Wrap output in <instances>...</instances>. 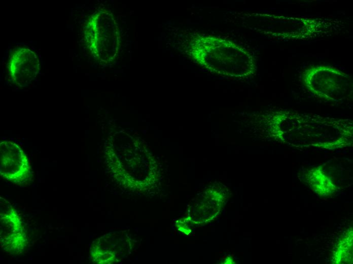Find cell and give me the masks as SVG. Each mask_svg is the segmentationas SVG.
Instances as JSON below:
<instances>
[{
  "label": "cell",
  "mask_w": 353,
  "mask_h": 264,
  "mask_svg": "<svg viewBox=\"0 0 353 264\" xmlns=\"http://www.w3.org/2000/svg\"><path fill=\"white\" fill-rule=\"evenodd\" d=\"M306 178L310 187L320 196L330 195L336 190L335 184L323 173L321 167L310 170Z\"/></svg>",
  "instance_id": "5b68a950"
},
{
  "label": "cell",
  "mask_w": 353,
  "mask_h": 264,
  "mask_svg": "<svg viewBox=\"0 0 353 264\" xmlns=\"http://www.w3.org/2000/svg\"><path fill=\"white\" fill-rule=\"evenodd\" d=\"M40 71L37 54L26 47H18L10 56L8 71L11 81L20 87L28 85Z\"/></svg>",
  "instance_id": "277c9868"
},
{
  "label": "cell",
  "mask_w": 353,
  "mask_h": 264,
  "mask_svg": "<svg viewBox=\"0 0 353 264\" xmlns=\"http://www.w3.org/2000/svg\"><path fill=\"white\" fill-rule=\"evenodd\" d=\"M316 71L324 79H323L313 70H307L308 73L316 77L306 73L304 75L305 81L322 82L323 83H310L305 84L307 88L318 96L330 100L339 99L343 95V86L347 83V75L334 68L320 67L315 68Z\"/></svg>",
  "instance_id": "3957f363"
},
{
  "label": "cell",
  "mask_w": 353,
  "mask_h": 264,
  "mask_svg": "<svg viewBox=\"0 0 353 264\" xmlns=\"http://www.w3.org/2000/svg\"><path fill=\"white\" fill-rule=\"evenodd\" d=\"M0 243L2 249L12 254L22 253L28 239L22 220L11 204L0 197Z\"/></svg>",
  "instance_id": "7a4b0ae2"
},
{
  "label": "cell",
  "mask_w": 353,
  "mask_h": 264,
  "mask_svg": "<svg viewBox=\"0 0 353 264\" xmlns=\"http://www.w3.org/2000/svg\"><path fill=\"white\" fill-rule=\"evenodd\" d=\"M0 175L20 186L29 185L33 179L27 155L18 144L9 140L0 143Z\"/></svg>",
  "instance_id": "6da1fadb"
}]
</instances>
